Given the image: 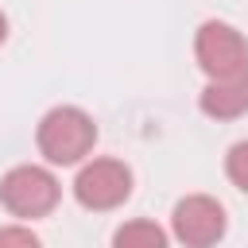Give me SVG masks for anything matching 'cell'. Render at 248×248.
<instances>
[{"label":"cell","instance_id":"5","mask_svg":"<svg viewBox=\"0 0 248 248\" xmlns=\"http://www.w3.org/2000/svg\"><path fill=\"white\" fill-rule=\"evenodd\" d=\"M229 229L225 205L209 194H186L170 213V232L182 248H213Z\"/></svg>","mask_w":248,"mask_h":248},{"label":"cell","instance_id":"10","mask_svg":"<svg viewBox=\"0 0 248 248\" xmlns=\"http://www.w3.org/2000/svg\"><path fill=\"white\" fill-rule=\"evenodd\" d=\"M4 39H8V16L0 12V46H4Z\"/></svg>","mask_w":248,"mask_h":248},{"label":"cell","instance_id":"7","mask_svg":"<svg viewBox=\"0 0 248 248\" xmlns=\"http://www.w3.org/2000/svg\"><path fill=\"white\" fill-rule=\"evenodd\" d=\"M112 248H170V236H167L163 225L136 217V221H124L112 232Z\"/></svg>","mask_w":248,"mask_h":248},{"label":"cell","instance_id":"1","mask_svg":"<svg viewBox=\"0 0 248 248\" xmlns=\"http://www.w3.org/2000/svg\"><path fill=\"white\" fill-rule=\"evenodd\" d=\"M35 143H39V155L46 163L78 167L89 159V151L97 143V124L78 105H54L50 112H43V120L35 128Z\"/></svg>","mask_w":248,"mask_h":248},{"label":"cell","instance_id":"6","mask_svg":"<svg viewBox=\"0 0 248 248\" xmlns=\"http://www.w3.org/2000/svg\"><path fill=\"white\" fill-rule=\"evenodd\" d=\"M198 108L213 120H236L248 112V74L236 78H213L198 93Z\"/></svg>","mask_w":248,"mask_h":248},{"label":"cell","instance_id":"3","mask_svg":"<svg viewBox=\"0 0 248 248\" xmlns=\"http://www.w3.org/2000/svg\"><path fill=\"white\" fill-rule=\"evenodd\" d=\"M132 194V170L128 163L120 159H85L74 174V198L81 209H93V213H105V209H116L124 205Z\"/></svg>","mask_w":248,"mask_h":248},{"label":"cell","instance_id":"8","mask_svg":"<svg viewBox=\"0 0 248 248\" xmlns=\"http://www.w3.org/2000/svg\"><path fill=\"white\" fill-rule=\"evenodd\" d=\"M225 174H229V182H232L236 190L248 194V140H240V143L229 147V155H225Z\"/></svg>","mask_w":248,"mask_h":248},{"label":"cell","instance_id":"4","mask_svg":"<svg viewBox=\"0 0 248 248\" xmlns=\"http://www.w3.org/2000/svg\"><path fill=\"white\" fill-rule=\"evenodd\" d=\"M194 58L209 81L248 74V39L225 19H205L194 35Z\"/></svg>","mask_w":248,"mask_h":248},{"label":"cell","instance_id":"2","mask_svg":"<svg viewBox=\"0 0 248 248\" xmlns=\"http://www.w3.org/2000/svg\"><path fill=\"white\" fill-rule=\"evenodd\" d=\"M58 198H62L58 178L39 163H19L0 178V205L12 217H23V221L46 217L58 205Z\"/></svg>","mask_w":248,"mask_h":248},{"label":"cell","instance_id":"9","mask_svg":"<svg viewBox=\"0 0 248 248\" xmlns=\"http://www.w3.org/2000/svg\"><path fill=\"white\" fill-rule=\"evenodd\" d=\"M0 248H43V240L27 225H4L0 229Z\"/></svg>","mask_w":248,"mask_h":248}]
</instances>
